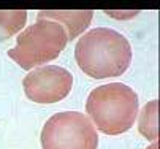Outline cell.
<instances>
[{
  "label": "cell",
  "mask_w": 160,
  "mask_h": 149,
  "mask_svg": "<svg viewBox=\"0 0 160 149\" xmlns=\"http://www.w3.org/2000/svg\"><path fill=\"white\" fill-rule=\"evenodd\" d=\"M27 22V13L24 10L0 11V41H5L16 35Z\"/></svg>",
  "instance_id": "ba28073f"
},
{
  "label": "cell",
  "mask_w": 160,
  "mask_h": 149,
  "mask_svg": "<svg viewBox=\"0 0 160 149\" xmlns=\"http://www.w3.org/2000/svg\"><path fill=\"white\" fill-rule=\"evenodd\" d=\"M108 16L111 17H116V19H128V17H133L138 14V11H128V13H116V11H105Z\"/></svg>",
  "instance_id": "9c48e42d"
},
{
  "label": "cell",
  "mask_w": 160,
  "mask_h": 149,
  "mask_svg": "<svg viewBox=\"0 0 160 149\" xmlns=\"http://www.w3.org/2000/svg\"><path fill=\"white\" fill-rule=\"evenodd\" d=\"M148 149H158V143H157V141H154V143H152Z\"/></svg>",
  "instance_id": "30bf717a"
},
{
  "label": "cell",
  "mask_w": 160,
  "mask_h": 149,
  "mask_svg": "<svg viewBox=\"0 0 160 149\" xmlns=\"http://www.w3.org/2000/svg\"><path fill=\"white\" fill-rule=\"evenodd\" d=\"M67 43V32L59 22L37 17L35 24L18 35L16 45L8 51V57L21 68L32 70L59 57Z\"/></svg>",
  "instance_id": "3957f363"
},
{
  "label": "cell",
  "mask_w": 160,
  "mask_h": 149,
  "mask_svg": "<svg viewBox=\"0 0 160 149\" xmlns=\"http://www.w3.org/2000/svg\"><path fill=\"white\" fill-rule=\"evenodd\" d=\"M22 87L27 98L35 103H57L70 94L73 75L59 65L38 67L24 76Z\"/></svg>",
  "instance_id": "5b68a950"
},
{
  "label": "cell",
  "mask_w": 160,
  "mask_h": 149,
  "mask_svg": "<svg viewBox=\"0 0 160 149\" xmlns=\"http://www.w3.org/2000/svg\"><path fill=\"white\" fill-rule=\"evenodd\" d=\"M43 149H97V129L86 114L62 111L51 116L41 130Z\"/></svg>",
  "instance_id": "277c9868"
},
{
  "label": "cell",
  "mask_w": 160,
  "mask_h": 149,
  "mask_svg": "<svg viewBox=\"0 0 160 149\" xmlns=\"http://www.w3.org/2000/svg\"><path fill=\"white\" fill-rule=\"evenodd\" d=\"M138 130L144 138L151 141H157L158 138V102L157 100H151L143 106L138 119Z\"/></svg>",
  "instance_id": "52a82bcc"
},
{
  "label": "cell",
  "mask_w": 160,
  "mask_h": 149,
  "mask_svg": "<svg viewBox=\"0 0 160 149\" xmlns=\"http://www.w3.org/2000/svg\"><path fill=\"white\" fill-rule=\"evenodd\" d=\"M37 17L43 19H51L59 22L65 32L67 38L73 40L79 37L90 24V21L94 17V11L86 10V11H38Z\"/></svg>",
  "instance_id": "8992f818"
},
{
  "label": "cell",
  "mask_w": 160,
  "mask_h": 149,
  "mask_svg": "<svg viewBox=\"0 0 160 149\" xmlns=\"http://www.w3.org/2000/svg\"><path fill=\"white\" fill-rule=\"evenodd\" d=\"M136 92L122 82H109L89 94L86 111L97 129L106 135H121L132 129L138 117Z\"/></svg>",
  "instance_id": "7a4b0ae2"
},
{
  "label": "cell",
  "mask_w": 160,
  "mask_h": 149,
  "mask_svg": "<svg viewBox=\"0 0 160 149\" xmlns=\"http://www.w3.org/2000/svg\"><path fill=\"white\" fill-rule=\"evenodd\" d=\"M75 59L78 67L90 78L119 76L130 67L132 46L122 33L108 27H97L79 38Z\"/></svg>",
  "instance_id": "6da1fadb"
}]
</instances>
